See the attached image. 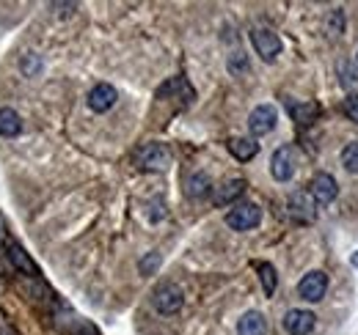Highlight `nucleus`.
Listing matches in <instances>:
<instances>
[{"label": "nucleus", "instance_id": "obj_2", "mask_svg": "<svg viewBox=\"0 0 358 335\" xmlns=\"http://www.w3.org/2000/svg\"><path fill=\"white\" fill-rule=\"evenodd\" d=\"M298 170V151L292 146H281L270 157V176L275 181H289Z\"/></svg>", "mask_w": 358, "mask_h": 335}, {"label": "nucleus", "instance_id": "obj_10", "mask_svg": "<svg viewBox=\"0 0 358 335\" xmlns=\"http://www.w3.org/2000/svg\"><path fill=\"white\" fill-rule=\"evenodd\" d=\"M325 292H328V275L320 272V269L306 272V275L301 278V283H298V294H301L306 302H320V299L325 297Z\"/></svg>", "mask_w": 358, "mask_h": 335}, {"label": "nucleus", "instance_id": "obj_14", "mask_svg": "<svg viewBox=\"0 0 358 335\" xmlns=\"http://www.w3.org/2000/svg\"><path fill=\"white\" fill-rule=\"evenodd\" d=\"M226 146H229L231 157H234V160H240V163L254 160V157H257V151H259V143H257L254 137H231Z\"/></svg>", "mask_w": 358, "mask_h": 335}, {"label": "nucleus", "instance_id": "obj_27", "mask_svg": "<svg viewBox=\"0 0 358 335\" xmlns=\"http://www.w3.org/2000/svg\"><path fill=\"white\" fill-rule=\"evenodd\" d=\"M350 264H353V267H356V269H358V251L353 253V258H350Z\"/></svg>", "mask_w": 358, "mask_h": 335}, {"label": "nucleus", "instance_id": "obj_26", "mask_svg": "<svg viewBox=\"0 0 358 335\" xmlns=\"http://www.w3.org/2000/svg\"><path fill=\"white\" fill-rule=\"evenodd\" d=\"M8 239H6V223H3V217H0V245H6Z\"/></svg>", "mask_w": 358, "mask_h": 335}, {"label": "nucleus", "instance_id": "obj_17", "mask_svg": "<svg viewBox=\"0 0 358 335\" xmlns=\"http://www.w3.org/2000/svg\"><path fill=\"white\" fill-rule=\"evenodd\" d=\"M22 132V116L11 107H0V135L3 137H17Z\"/></svg>", "mask_w": 358, "mask_h": 335}, {"label": "nucleus", "instance_id": "obj_12", "mask_svg": "<svg viewBox=\"0 0 358 335\" xmlns=\"http://www.w3.org/2000/svg\"><path fill=\"white\" fill-rule=\"evenodd\" d=\"M6 255H8V261H11V269H20V272H25L28 278H39V269H36V264L28 258V253L22 251L17 242H6Z\"/></svg>", "mask_w": 358, "mask_h": 335}, {"label": "nucleus", "instance_id": "obj_16", "mask_svg": "<svg viewBox=\"0 0 358 335\" xmlns=\"http://www.w3.org/2000/svg\"><path fill=\"white\" fill-rule=\"evenodd\" d=\"M210 187H213V181H210V176L207 173H190L187 179H185V193H187V198H204L207 193H210Z\"/></svg>", "mask_w": 358, "mask_h": 335}, {"label": "nucleus", "instance_id": "obj_11", "mask_svg": "<svg viewBox=\"0 0 358 335\" xmlns=\"http://www.w3.org/2000/svg\"><path fill=\"white\" fill-rule=\"evenodd\" d=\"M119 99V91L110 83H99L89 91V107L94 113H108Z\"/></svg>", "mask_w": 358, "mask_h": 335}, {"label": "nucleus", "instance_id": "obj_28", "mask_svg": "<svg viewBox=\"0 0 358 335\" xmlns=\"http://www.w3.org/2000/svg\"><path fill=\"white\" fill-rule=\"evenodd\" d=\"M356 64H358V55H356Z\"/></svg>", "mask_w": 358, "mask_h": 335}, {"label": "nucleus", "instance_id": "obj_13", "mask_svg": "<svg viewBox=\"0 0 358 335\" xmlns=\"http://www.w3.org/2000/svg\"><path fill=\"white\" fill-rule=\"evenodd\" d=\"M243 193H245V181H243V179H229L221 187H215L213 204H215V207H229V204L237 201Z\"/></svg>", "mask_w": 358, "mask_h": 335}, {"label": "nucleus", "instance_id": "obj_8", "mask_svg": "<svg viewBox=\"0 0 358 335\" xmlns=\"http://www.w3.org/2000/svg\"><path fill=\"white\" fill-rule=\"evenodd\" d=\"M275 124H278V110H275L273 105H259V107H254L251 116H248V129H251L254 137L270 135V132L275 129Z\"/></svg>", "mask_w": 358, "mask_h": 335}, {"label": "nucleus", "instance_id": "obj_18", "mask_svg": "<svg viewBox=\"0 0 358 335\" xmlns=\"http://www.w3.org/2000/svg\"><path fill=\"white\" fill-rule=\"evenodd\" d=\"M257 272H259V281H262V289L268 297L275 294V286H278V275H275V267L268 264V261H259L257 264Z\"/></svg>", "mask_w": 358, "mask_h": 335}, {"label": "nucleus", "instance_id": "obj_15", "mask_svg": "<svg viewBox=\"0 0 358 335\" xmlns=\"http://www.w3.org/2000/svg\"><path fill=\"white\" fill-rule=\"evenodd\" d=\"M237 335H268V322L259 311H248L243 313L240 325H237Z\"/></svg>", "mask_w": 358, "mask_h": 335}, {"label": "nucleus", "instance_id": "obj_3", "mask_svg": "<svg viewBox=\"0 0 358 335\" xmlns=\"http://www.w3.org/2000/svg\"><path fill=\"white\" fill-rule=\"evenodd\" d=\"M152 305H155L157 313L171 316V313H177L179 308L185 305V294H182V289H179L177 283H163V286H157L155 294H152Z\"/></svg>", "mask_w": 358, "mask_h": 335}, {"label": "nucleus", "instance_id": "obj_22", "mask_svg": "<svg viewBox=\"0 0 358 335\" xmlns=\"http://www.w3.org/2000/svg\"><path fill=\"white\" fill-rule=\"evenodd\" d=\"M157 267H160V253H149V255H146V258H141V264H138L141 275H152Z\"/></svg>", "mask_w": 358, "mask_h": 335}, {"label": "nucleus", "instance_id": "obj_21", "mask_svg": "<svg viewBox=\"0 0 358 335\" xmlns=\"http://www.w3.org/2000/svg\"><path fill=\"white\" fill-rule=\"evenodd\" d=\"M339 83L345 85L348 91L358 83V72H356V66H353L350 61H339Z\"/></svg>", "mask_w": 358, "mask_h": 335}, {"label": "nucleus", "instance_id": "obj_5", "mask_svg": "<svg viewBox=\"0 0 358 335\" xmlns=\"http://www.w3.org/2000/svg\"><path fill=\"white\" fill-rule=\"evenodd\" d=\"M251 44H254L257 55H259L262 61H268V64H273V61L278 58V52H281V39H278V34H273L270 28H254V31H251Z\"/></svg>", "mask_w": 358, "mask_h": 335}, {"label": "nucleus", "instance_id": "obj_23", "mask_svg": "<svg viewBox=\"0 0 358 335\" xmlns=\"http://www.w3.org/2000/svg\"><path fill=\"white\" fill-rule=\"evenodd\" d=\"M345 113L350 116V121H358V94H348V99H345Z\"/></svg>", "mask_w": 358, "mask_h": 335}, {"label": "nucleus", "instance_id": "obj_24", "mask_svg": "<svg viewBox=\"0 0 358 335\" xmlns=\"http://www.w3.org/2000/svg\"><path fill=\"white\" fill-rule=\"evenodd\" d=\"M334 22H328V31L334 34V36H339L342 34V22H345V14H342V8H334Z\"/></svg>", "mask_w": 358, "mask_h": 335}, {"label": "nucleus", "instance_id": "obj_6", "mask_svg": "<svg viewBox=\"0 0 358 335\" xmlns=\"http://www.w3.org/2000/svg\"><path fill=\"white\" fill-rule=\"evenodd\" d=\"M138 165L143 170H169L171 165V151L163 146V143H149L138 151Z\"/></svg>", "mask_w": 358, "mask_h": 335}, {"label": "nucleus", "instance_id": "obj_9", "mask_svg": "<svg viewBox=\"0 0 358 335\" xmlns=\"http://www.w3.org/2000/svg\"><path fill=\"white\" fill-rule=\"evenodd\" d=\"M281 325L289 335H309L314 330V325H317V316L306 308H292V311L284 313Z\"/></svg>", "mask_w": 358, "mask_h": 335}, {"label": "nucleus", "instance_id": "obj_25", "mask_svg": "<svg viewBox=\"0 0 358 335\" xmlns=\"http://www.w3.org/2000/svg\"><path fill=\"white\" fill-rule=\"evenodd\" d=\"M240 69H245V55H243V50L229 58V72L234 75V72H240Z\"/></svg>", "mask_w": 358, "mask_h": 335}, {"label": "nucleus", "instance_id": "obj_19", "mask_svg": "<svg viewBox=\"0 0 358 335\" xmlns=\"http://www.w3.org/2000/svg\"><path fill=\"white\" fill-rule=\"evenodd\" d=\"M289 113H292V119L298 124H312L317 119V105L314 102H309V105H289Z\"/></svg>", "mask_w": 358, "mask_h": 335}, {"label": "nucleus", "instance_id": "obj_1", "mask_svg": "<svg viewBox=\"0 0 358 335\" xmlns=\"http://www.w3.org/2000/svg\"><path fill=\"white\" fill-rule=\"evenodd\" d=\"M262 223V209L257 204H234L231 209L226 211V225L231 231H251Z\"/></svg>", "mask_w": 358, "mask_h": 335}, {"label": "nucleus", "instance_id": "obj_20", "mask_svg": "<svg viewBox=\"0 0 358 335\" xmlns=\"http://www.w3.org/2000/svg\"><path fill=\"white\" fill-rule=\"evenodd\" d=\"M342 165L348 173H358V140L356 143H348L342 149Z\"/></svg>", "mask_w": 358, "mask_h": 335}, {"label": "nucleus", "instance_id": "obj_4", "mask_svg": "<svg viewBox=\"0 0 358 335\" xmlns=\"http://www.w3.org/2000/svg\"><path fill=\"white\" fill-rule=\"evenodd\" d=\"M309 195L314 198V204L317 207H328V204H334L336 201V195H339V181L331 176V173H317L312 179V187H309Z\"/></svg>", "mask_w": 358, "mask_h": 335}, {"label": "nucleus", "instance_id": "obj_7", "mask_svg": "<svg viewBox=\"0 0 358 335\" xmlns=\"http://www.w3.org/2000/svg\"><path fill=\"white\" fill-rule=\"evenodd\" d=\"M287 211H289V217L298 220V223H314V217H317V204H314V198L306 190H295V193L287 198Z\"/></svg>", "mask_w": 358, "mask_h": 335}]
</instances>
